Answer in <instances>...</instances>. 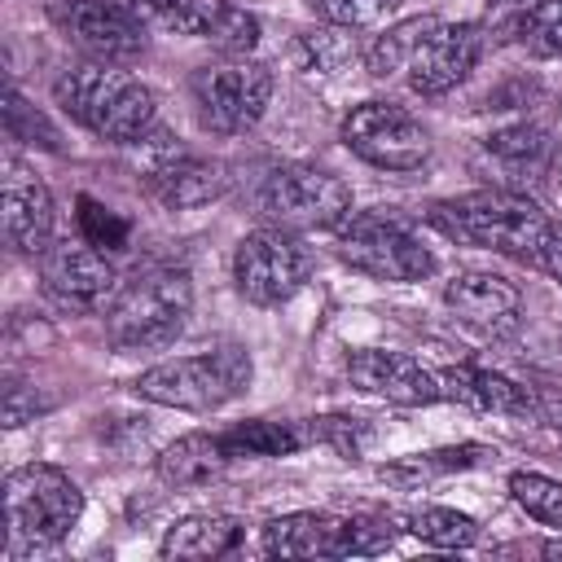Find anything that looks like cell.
<instances>
[{"label":"cell","instance_id":"2e32d148","mask_svg":"<svg viewBox=\"0 0 562 562\" xmlns=\"http://www.w3.org/2000/svg\"><path fill=\"white\" fill-rule=\"evenodd\" d=\"M0 202H4V241L18 255H44L53 246V193L48 184L18 158L0 162Z\"/></svg>","mask_w":562,"mask_h":562},{"label":"cell","instance_id":"e0dca14e","mask_svg":"<svg viewBox=\"0 0 562 562\" xmlns=\"http://www.w3.org/2000/svg\"><path fill=\"white\" fill-rule=\"evenodd\" d=\"M347 382L364 395H382L391 404H404V408H417V404H435L443 400L439 391V373L422 369L413 356L404 351H382V347H360L347 356L342 364Z\"/></svg>","mask_w":562,"mask_h":562},{"label":"cell","instance_id":"f1b7e54d","mask_svg":"<svg viewBox=\"0 0 562 562\" xmlns=\"http://www.w3.org/2000/svg\"><path fill=\"white\" fill-rule=\"evenodd\" d=\"M518 35L536 57H562V0H531L518 18Z\"/></svg>","mask_w":562,"mask_h":562},{"label":"cell","instance_id":"8d00e7d4","mask_svg":"<svg viewBox=\"0 0 562 562\" xmlns=\"http://www.w3.org/2000/svg\"><path fill=\"white\" fill-rule=\"evenodd\" d=\"M544 553H549V558H562V540H549V544H544Z\"/></svg>","mask_w":562,"mask_h":562},{"label":"cell","instance_id":"1f68e13d","mask_svg":"<svg viewBox=\"0 0 562 562\" xmlns=\"http://www.w3.org/2000/svg\"><path fill=\"white\" fill-rule=\"evenodd\" d=\"M400 0H307V9L316 18H325L329 26H342V31H356V26H373L382 22Z\"/></svg>","mask_w":562,"mask_h":562},{"label":"cell","instance_id":"cb8c5ba5","mask_svg":"<svg viewBox=\"0 0 562 562\" xmlns=\"http://www.w3.org/2000/svg\"><path fill=\"white\" fill-rule=\"evenodd\" d=\"M417 540L426 544H439V549H465L479 540V522L461 509H448V505H422V509H408L400 518Z\"/></svg>","mask_w":562,"mask_h":562},{"label":"cell","instance_id":"3957f363","mask_svg":"<svg viewBox=\"0 0 562 562\" xmlns=\"http://www.w3.org/2000/svg\"><path fill=\"white\" fill-rule=\"evenodd\" d=\"M193 312V285L184 268H140L105 307V338L119 351H154L180 338Z\"/></svg>","mask_w":562,"mask_h":562},{"label":"cell","instance_id":"4316f807","mask_svg":"<svg viewBox=\"0 0 562 562\" xmlns=\"http://www.w3.org/2000/svg\"><path fill=\"white\" fill-rule=\"evenodd\" d=\"M509 492H514V501H518L536 522L562 531V483H558V479H544V474H536V470H518V474H509Z\"/></svg>","mask_w":562,"mask_h":562},{"label":"cell","instance_id":"30bf717a","mask_svg":"<svg viewBox=\"0 0 562 562\" xmlns=\"http://www.w3.org/2000/svg\"><path fill=\"white\" fill-rule=\"evenodd\" d=\"M307 272H312L307 246L281 224L246 233L233 250V281H237L241 299L255 307H277L285 299H294L303 290Z\"/></svg>","mask_w":562,"mask_h":562},{"label":"cell","instance_id":"6da1fadb","mask_svg":"<svg viewBox=\"0 0 562 562\" xmlns=\"http://www.w3.org/2000/svg\"><path fill=\"white\" fill-rule=\"evenodd\" d=\"M426 220L452 241L483 246L527 263L544 259V241L553 233V220L518 189H474L461 198H443L426 211Z\"/></svg>","mask_w":562,"mask_h":562},{"label":"cell","instance_id":"8fae6325","mask_svg":"<svg viewBox=\"0 0 562 562\" xmlns=\"http://www.w3.org/2000/svg\"><path fill=\"white\" fill-rule=\"evenodd\" d=\"M44 13L88 61L132 66L145 53V22L123 0H44Z\"/></svg>","mask_w":562,"mask_h":562},{"label":"cell","instance_id":"ac0fdd59","mask_svg":"<svg viewBox=\"0 0 562 562\" xmlns=\"http://www.w3.org/2000/svg\"><path fill=\"white\" fill-rule=\"evenodd\" d=\"M228 189V171L224 162L198 158V154H162L149 171H145V193L167 206V211H198L211 206L215 198H224Z\"/></svg>","mask_w":562,"mask_h":562},{"label":"cell","instance_id":"5bb4252c","mask_svg":"<svg viewBox=\"0 0 562 562\" xmlns=\"http://www.w3.org/2000/svg\"><path fill=\"white\" fill-rule=\"evenodd\" d=\"M40 277H44V294L70 312H101V307H110V299L119 290L114 263L105 259V250H97L83 237L53 241L40 255Z\"/></svg>","mask_w":562,"mask_h":562},{"label":"cell","instance_id":"7a4b0ae2","mask_svg":"<svg viewBox=\"0 0 562 562\" xmlns=\"http://www.w3.org/2000/svg\"><path fill=\"white\" fill-rule=\"evenodd\" d=\"M57 105L110 145H136L154 127V92L123 66L79 61L53 83Z\"/></svg>","mask_w":562,"mask_h":562},{"label":"cell","instance_id":"83f0119b","mask_svg":"<svg viewBox=\"0 0 562 562\" xmlns=\"http://www.w3.org/2000/svg\"><path fill=\"white\" fill-rule=\"evenodd\" d=\"M4 132H9V140H22V145H40V149H61V136H57V127L35 110V105H26V97L9 83V92H4Z\"/></svg>","mask_w":562,"mask_h":562},{"label":"cell","instance_id":"836d02e7","mask_svg":"<svg viewBox=\"0 0 562 562\" xmlns=\"http://www.w3.org/2000/svg\"><path fill=\"white\" fill-rule=\"evenodd\" d=\"M347 35H351V31H342V26L307 31V35H303V48H307L312 66H316V70H334V66H342V61L351 57V40H347Z\"/></svg>","mask_w":562,"mask_h":562},{"label":"cell","instance_id":"5b68a950","mask_svg":"<svg viewBox=\"0 0 562 562\" xmlns=\"http://www.w3.org/2000/svg\"><path fill=\"white\" fill-rule=\"evenodd\" d=\"M4 509L13 549H44L70 536L83 514V492L66 470L31 461L4 479Z\"/></svg>","mask_w":562,"mask_h":562},{"label":"cell","instance_id":"4fadbf2b","mask_svg":"<svg viewBox=\"0 0 562 562\" xmlns=\"http://www.w3.org/2000/svg\"><path fill=\"white\" fill-rule=\"evenodd\" d=\"M145 26L167 35L211 40L224 57H246L259 44V18L233 0H123Z\"/></svg>","mask_w":562,"mask_h":562},{"label":"cell","instance_id":"603a6c76","mask_svg":"<svg viewBox=\"0 0 562 562\" xmlns=\"http://www.w3.org/2000/svg\"><path fill=\"white\" fill-rule=\"evenodd\" d=\"M220 439L233 452V461H241V457H290L307 443V430L299 422L255 417V422H237L233 430H220Z\"/></svg>","mask_w":562,"mask_h":562},{"label":"cell","instance_id":"9c48e42d","mask_svg":"<svg viewBox=\"0 0 562 562\" xmlns=\"http://www.w3.org/2000/svg\"><path fill=\"white\" fill-rule=\"evenodd\" d=\"M259 211L281 228H338L351 215V189L342 176L312 167V162H285L277 167L259 189Z\"/></svg>","mask_w":562,"mask_h":562},{"label":"cell","instance_id":"d4e9b609","mask_svg":"<svg viewBox=\"0 0 562 562\" xmlns=\"http://www.w3.org/2000/svg\"><path fill=\"white\" fill-rule=\"evenodd\" d=\"M430 26H435V18L422 13V18H404V22H395L391 31H382V35L369 44V57H364V61H369V75H378V79L404 75V66H408L417 40H422Z\"/></svg>","mask_w":562,"mask_h":562},{"label":"cell","instance_id":"44dd1931","mask_svg":"<svg viewBox=\"0 0 562 562\" xmlns=\"http://www.w3.org/2000/svg\"><path fill=\"white\" fill-rule=\"evenodd\" d=\"M228 465H233V452L224 448V439L206 435V430H193V435H180L171 448H162L158 479L171 483V487H193V483H206V479L224 474Z\"/></svg>","mask_w":562,"mask_h":562},{"label":"cell","instance_id":"d6986e66","mask_svg":"<svg viewBox=\"0 0 562 562\" xmlns=\"http://www.w3.org/2000/svg\"><path fill=\"white\" fill-rule=\"evenodd\" d=\"M443 299H448V307H452L465 325H474V329H483V334H505V329H514V325H518V312H522V290H518L509 277H501V272H479V268L457 272V277L443 285Z\"/></svg>","mask_w":562,"mask_h":562},{"label":"cell","instance_id":"ba28073f","mask_svg":"<svg viewBox=\"0 0 562 562\" xmlns=\"http://www.w3.org/2000/svg\"><path fill=\"white\" fill-rule=\"evenodd\" d=\"M338 259L373 281H426L435 272V255L382 211H356L338 224Z\"/></svg>","mask_w":562,"mask_h":562},{"label":"cell","instance_id":"4dcf8cb0","mask_svg":"<svg viewBox=\"0 0 562 562\" xmlns=\"http://www.w3.org/2000/svg\"><path fill=\"white\" fill-rule=\"evenodd\" d=\"M487 154L505 158V162L518 167V171H540L544 158H549V140H544V132H536V127H514V132L492 136V140H487Z\"/></svg>","mask_w":562,"mask_h":562},{"label":"cell","instance_id":"277c9868","mask_svg":"<svg viewBox=\"0 0 562 562\" xmlns=\"http://www.w3.org/2000/svg\"><path fill=\"white\" fill-rule=\"evenodd\" d=\"M246 386H250V356L233 342L162 360L132 382L140 400L162 408H184V413H211L233 395H241Z\"/></svg>","mask_w":562,"mask_h":562},{"label":"cell","instance_id":"8992f818","mask_svg":"<svg viewBox=\"0 0 562 562\" xmlns=\"http://www.w3.org/2000/svg\"><path fill=\"white\" fill-rule=\"evenodd\" d=\"M395 531L386 518L299 509L263 522V553L272 558H360L391 549Z\"/></svg>","mask_w":562,"mask_h":562},{"label":"cell","instance_id":"7402d4cb","mask_svg":"<svg viewBox=\"0 0 562 562\" xmlns=\"http://www.w3.org/2000/svg\"><path fill=\"white\" fill-rule=\"evenodd\" d=\"M241 544V522L233 514H189L167 527L158 553L162 558H224Z\"/></svg>","mask_w":562,"mask_h":562},{"label":"cell","instance_id":"7c38bea8","mask_svg":"<svg viewBox=\"0 0 562 562\" xmlns=\"http://www.w3.org/2000/svg\"><path fill=\"white\" fill-rule=\"evenodd\" d=\"M342 145L378 171H417L430 158V132L395 101H360L342 119Z\"/></svg>","mask_w":562,"mask_h":562},{"label":"cell","instance_id":"d590c367","mask_svg":"<svg viewBox=\"0 0 562 562\" xmlns=\"http://www.w3.org/2000/svg\"><path fill=\"white\" fill-rule=\"evenodd\" d=\"M540 268H549L558 281H562V224L553 220V233H549V241H544V259H540Z\"/></svg>","mask_w":562,"mask_h":562},{"label":"cell","instance_id":"f546056e","mask_svg":"<svg viewBox=\"0 0 562 562\" xmlns=\"http://www.w3.org/2000/svg\"><path fill=\"white\" fill-rule=\"evenodd\" d=\"M127 220L123 215H114L110 206H101L97 198H79V237L83 241H92L97 250H123L127 246Z\"/></svg>","mask_w":562,"mask_h":562},{"label":"cell","instance_id":"e575fe53","mask_svg":"<svg viewBox=\"0 0 562 562\" xmlns=\"http://www.w3.org/2000/svg\"><path fill=\"white\" fill-rule=\"evenodd\" d=\"M35 413H40V400L26 395L22 382H9L4 386V426H26Z\"/></svg>","mask_w":562,"mask_h":562},{"label":"cell","instance_id":"52a82bcc","mask_svg":"<svg viewBox=\"0 0 562 562\" xmlns=\"http://www.w3.org/2000/svg\"><path fill=\"white\" fill-rule=\"evenodd\" d=\"M193 114L215 136H241L250 132L272 97V70L250 57H224L215 66H198L189 79Z\"/></svg>","mask_w":562,"mask_h":562},{"label":"cell","instance_id":"484cf974","mask_svg":"<svg viewBox=\"0 0 562 562\" xmlns=\"http://www.w3.org/2000/svg\"><path fill=\"white\" fill-rule=\"evenodd\" d=\"M483 457H492L483 443H457V448H435V452H417V457H404V461H395V465H386L382 474L391 479V483H426V479H435V474H452V470H470V465H479Z\"/></svg>","mask_w":562,"mask_h":562},{"label":"cell","instance_id":"d6a6232c","mask_svg":"<svg viewBox=\"0 0 562 562\" xmlns=\"http://www.w3.org/2000/svg\"><path fill=\"white\" fill-rule=\"evenodd\" d=\"M312 435H316V439H325L338 457H360V452H364V443H369V426H364L360 417H342V413L321 417V422L312 426Z\"/></svg>","mask_w":562,"mask_h":562},{"label":"cell","instance_id":"9a60e30c","mask_svg":"<svg viewBox=\"0 0 562 562\" xmlns=\"http://www.w3.org/2000/svg\"><path fill=\"white\" fill-rule=\"evenodd\" d=\"M479 48H483V31L474 22H439L435 18V26L417 40V48L404 66V79L422 97H443L474 70Z\"/></svg>","mask_w":562,"mask_h":562},{"label":"cell","instance_id":"ffe728a7","mask_svg":"<svg viewBox=\"0 0 562 562\" xmlns=\"http://www.w3.org/2000/svg\"><path fill=\"white\" fill-rule=\"evenodd\" d=\"M439 391L457 404H470L479 413H505V417H527L536 404H531V391L509 382L505 373H492V369H474V364H452L439 373Z\"/></svg>","mask_w":562,"mask_h":562}]
</instances>
